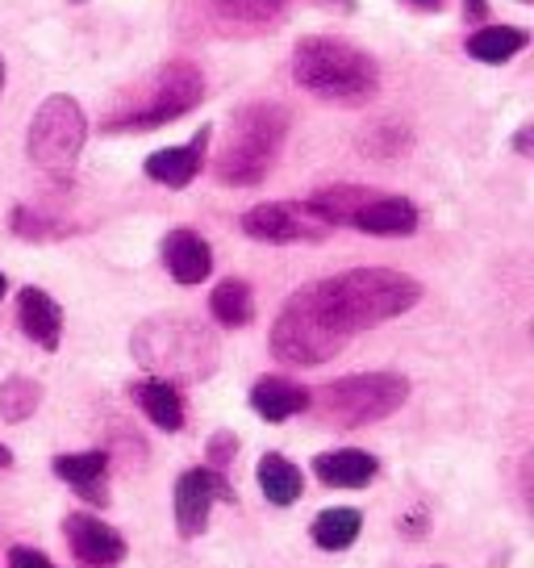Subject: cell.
Returning a JSON list of instances; mask_svg holds the SVG:
<instances>
[{
    "mask_svg": "<svg viewBox=\"0 0 534 568\" xmlns=\"http://www.w3.org/2000/svg\"><path fill=\"white\" fill-rule=\"evenodd\" d=\"M422 302V284L392 267H351L297 288L271 326V355L292 368H318L380 322Z\"/></svg>",
    "mask_w": 534,
    "mask_h": 568,
    "instance_id": "6da1fadb",
    "label": "cell"
},
{
    "mask_svg": "<svg viewBox=\"0 0 534 568\" xmlns=\"http://www.w3.org/2000/svg\"><path fill=\"white\" fill-rule=\"evenodd\" d=\"M205 97V71L188 63V59H172L143 75L138 84L117 92V101L109 105L101 118L105 134H143V130H160V125L184 118L188 109L201 105Z\"/></svg>",
    "mask_w": 534,
    "mask_h": 568,
    "instance_id": "7a4b0ae2",
    "label": "cell"
},
{
    "mask_svg": "<svg viewBox=\"0 0 534 568\" xmlns=\"http://www.w3.org/2000/svg\"><path fill=\"white\" fill-rule=\"evenodd\" d=\"M130 352L146 373L167 381V385H196V381L214 376L217 359H222L214 331L201 326L196 318H184V314L146 318L130 338Z\"/></svg>",
    "mask_w": 534,
    "mask_h": 568,
    "instance_id": "3957f363",
    "label": "cell"
},
{
    "mask_svg": "<svg viewBox=\"0 0 534 568\" xmlns=\"http://www.w3.org/2000/svg\"><path fill=\"white\" fill-rule=\"evenodd\" d=\"M292 80L330 105H368L380 92V68L372 54L326 34H309L292 47Z\"/></svg>",
    "mask_w": 534,
    "mask_h": 568,
    "instance_id": "277c9868",
    "label": "cell"
},
{
    "mask_svg": "<svg viewBox=\"0 0 534 568\" xmlns=\"http://www.w3.org/2000/svg\"><path fill=\"white\" fill-rule=\"evenodd\" d=\"M288 109L280 101H250L230 118V134L222 142L214 160V176L234 189H255L264 184L267 172L276 168L288 139Z\"/></svg>",
    "mask_w": 534,
    "mask_h": 568,
    "instance_id": "5b68a950",
    "label": "cell"
},
{
    "mask_svg": "<svg viewBox=\"0 0 534 568\" xmlns=\"http://www.w3.org/2000/svg\"><path fill=\"white\" fill-rule=\"evenodd\" d=\"M410 397V381L397 373H359V376H339L330 385H321L318 393H309V409L318 414L326 426L339 430H356V426H372L380 418H389L405 406Z\"/></svg>",
    "mask_w": 534,
    "mask_h": 568,
    "instance_id": "8992f818",
    "label": "cell"
},
{
    "mask_svg": "<svg viewBox=\"0 0 534 568\" xmlns=\"http://www.w3.org/2000/svg\"><path fill=\"white\" fill-rule=\"evenodd\" d=\"M84 139H89V118L75 97L68 92H54L38 105L34 122H30V134H25V155L51 172V176H63L72 172V163L80 160L84 151Z\"/></svg>",
    "mask_w": 534,
    "mask_h": 568,
    "instance_id": "52a82bcc",
    "label": "cell"
},
{
    "mask_svg": "<svg viewBox=\"0 0 534 568\" xmlns=\"http://www.w3.org/2000/svg\"><path fill=\"white\" fill-rule=\"evenodd\" d=\"M243 234L255 243H271V247H288V243H321L326 226L314 213L292 201H264L255 210L243 213Z\"/></svg>",
    "mask_w": 534,
    "mask_h": 568,
    "instance_id": "ba28073f",
    "label": "cell"
},
{
    "mask_svg": "<svg viewBox=\"0 0 534 568\" xmlns=\"http://www.w3.org/2000/svg\"><path fill=\"white\" fill-rule=\"evenodd\" d=\"M217 501H234L230 480L217 468H188L176 480V531L179 539H196L209 523V510Z\"/></svg>",
    "mask_w": 534,
    "mask_h": 568,
    "instance_id": "9c48e42d",
    "label": "cell"
},
{
    "mask_svg": "<svg viewBox=\"0 0 534 568\" xmlns=\"http://www.w3.org/2000/svg\"><path fill=\"white\" fill-rule=\"evenodd\" d=\"M288 4L292 0H205V13L222 34H255L285 18ZM314 4H335V0H314ZM339 9H351V0H339Z\"/></svg>",
    "mask_w": 534,
    "mask_h": 568,
    "instance_id": "30bf717a",
    "label": "cell"
},
{
    "mask_svg": "<svg viewBox=\"0 0 534 568\" xmlns=\"http://www.w3.org/2000/svg\"><path fill=\"white\" fill-rule=\"evenodd\" d=\"M63 535L72 544V556L89 568H113L125 560V539L96 515H68Z\"/></svg>",
    "mask_w": 534,
    "mask_h": 568,
    "instance_id": "8fae6325",
    "label": "cell"
},
{
    "mask_svg": "<svg viewBox=\"0 0 534 568\" xmlns=\"http://www.w3.org/2000/svg\"><path fill=\"white\" fill-rule=\"evenodd\" d=\"M209 139H214V125H201L184 146H163V151H155L146 160V176L155 180V184H167V189H188L201 176V168H205Z\"/></svg>",
    "mask_w": 534,
    "mask_h": 568,
    "instance_id": "7c38bea8",
    "label": "cell"
},
{
    "mask_svg": "<svg viewBox=\"0 0 534 568\" xmlns=\"http://www.w3.org/2000/svg\"><path fill=\"white\" fill-rule=\"evenodd\" d=\"M18 322L25 338H34L42 352H59V338H63V305L54 302L47 288L25 284L18 293Z\"/></svg>",
    "mask_w": 534,
    "mask_h": 568,
    "instance_id": "4fadbf2b",
    "label": "cell"
},
{
    "mask_svg": "<svg viewBox=\"0 0 534 568\" xmlns=\"http://www.w3.org/2000/svg\"><path fill=\"white\" fill-rule=\"evenodd\" d=\"M418 205H413L410 196H384L376 193L363 210L351 217V231H363V234H380V239H405V234L418 231Z\"/></svg>",
    "mask_w": 534,
    "mask_h": 568,
    "instance_id": "5bb4252c",
    "label": "cell"
},
{
    "mask_svg": "<svg viewBox=\"0 0 534 568\" xmlns=\"http://www.w3.org/2000/svg\"><path fill=\"white\" fill-rule=\"evenodd\" d=\"M163 264L176 284H201L214 272V247L196 231H172L163 239Z\"/></svg>",
    "mask_w": 534,
    "mask_h": 568,
    "instance_id": "9a60e30c",
    "label": "cell"
},
{
    "mask_svg": "<svg viewBox=\"0 0 534 568\" xmlns=\"http://www.w3.org/2000/svg\"><path fill=\"white\" fill-rule=\"evenodd\" d=\"M314 473L330 489H363V485L376 480L380 460H376L372 452H359V447H339V452H321L318 460H314Z\"/></svg>",
    "mask_w": 534,
    "mask_h": 568,
    "instance_id": "2e32d148",
    "label": "cell"
},
{
    "mask_svg": "<svg viewBox=\"0 0 534 568\" xmlns=\"http://www.w3.org/2000/svg\"><path fill=\"white\" fill-rule=\"evenodd\" d=\"M250 409H255L264 423H288L292 414L309 409V389L292 385L288 376H264V381H255V389H250Z\"/></svg>",
    "mask_w": 534,
    "mask_h": 568,
    "instance_id": "e0dca14e",
    "label": "cell"
},
{
    "mask_svg": "<svg viewBox=\"0 0 534 568\" xmlns=\"http://www.w3.org/2000/svg\"><path fill=\"white\" fill-rule=\"evenodd\" d=\"M54 477L68 480L80 489L84 501L92 506H105L109 494H105V473H109V456L105 452H75V456H54Z\"/></svg>",
    "mask_w": 534,
    "mask_h": 568,
    "instance_id": "ac0fdd59",
    "label": "cell"
},
{
    "mask_svg": "<svg viewBox=\"0 0 534 568\" xmlns=\"http://www.w3.org/2000/svg\"><path fill=\"white\" fill-rule=\"evenodd\" d=\"M372 196H376V189H363V184H330V189H318V193L309 196L305 210L314 213L326 231H335V226H351V217H356Z\"/></svg>",
    "mask_w": 534,
    "mask_h": 568,
    "instance_id": "d6986e66",
    "label": "cell"
},
{
    "mask_svg": "<svg viewBox=\"0 0 534 568\" xmlns=\"http://www.w3.org/2000/svg\"><path fill=\"white\" fill-rule=\"evenodd\" d=\"M130 397L143 406V414L160 426V430H167V435L184 430V397H179L176 385H167L160 376H146V381H134V385H130Z\"/></svg>",
    "mask_w": 534,
    "mask_h": 568,
    "instance_id": "ffe728a7",
    "label": "cell"
},
{
    "mask_svg": "<svg viewBox=\"0 0 534 568\" xmlns=\"http://www.w3.org/2000/svg\"><path fill=\"white\" fill-rule=\"evenodd\" d=\"M255 480H259V489H264V497L271 506H292L305 494L301 468L288 460V456H280V452H267L264 460H259V468H255Z\"/></svg>",
    "mask_w": 534,
    "mask_h": 568,
    "instance_id": "44dd1931",
    "label": "cell"
},
{
    "mask_svg": "<svg viewBox=\"0 0 534 568\" xmlns=\"http://www.w3.org/2000/svg\"><path fill=\"white\" fill-rule=\"evenodd\" d=\"M463 47H468L472 59H481V63H505V59H514V54H522L531 47V34L522 26H484Z\"/></svg>",
    "mask_w": 534,
    "mask_h": 568,
    "instance_id": "7402d4cb",
    "label": "cell"
},
{
    "mask_svg": "<svg viewBox=\"0 0 534 568\" xmlns=\"http://www.w3.org/2000/svg\"><path fill=\"white\" fill-rule=\"evenodd\" d=\"M359 527H363V515H359V510H351V506H330V510H321V515L314 518L309 535H314V544H318L321 551H342L359 539Z\"/></svg>",
    "mask_w": 534,
    "mask_h": 568,
    "instance_id": "603a6c76",
    "label": "cell"
},
{
    "mask_svg": "<svg viewBox=\"0 0 534 568\" xmlns=\"http://www.w3.org/2000/svg\"><path fill=\"white\" fill-rule=\"evenodd\" d=\"M209 314H214L222 326H230V331L247 326V322L255 318V293H250V284L238 281V276L222 281L214 293H209Z\"/></svg>",
    "mask_w": 534,
    "mask_h": 568,
    "instance_id": "cb8c5ba5",
    "label": "cell"
},
{
    "mask_svg": "<svg viewBox=\"0 0 534 568\" xmlns=\"http://www.w3.org/2000/svg\"><path fill=\"white\" fill-rule=\"evenodd\" d=\"M42 406V385L30 376H9L0 385V418L4 423H25L34 418V409Z\"/></svg>",
    "mask_w": 534,
    "mask_h": 568,
    "instance_id": "d4e9b609",
    "label": "cell"
},
{
    "mask_svg": "<svg viewBox=\"0 0 534 568\" xmlns=\"http://www.w3.org/2000/svg\"><path fill=\"white\" fill-rule=\"evenodd\" d=\"M68 231H72L68 222L47 217L42 210H30V205H18V210H13V234H21V239H38V243H47V239H63Z\"/></svg>",
    "mask_w": 534,
    "mask_h": 568,
    "instance_id": "484cf974",
    "label": "cell"
},
{
    "mask_svg": "<svg viewBox=\"0 0 534 568\" xmlns=\"http://www.w3.org/2000/svg\"><path fill=\"white\" fill-rule=\"evenodd\" d=\"M234 452H238V435H234V430H217L214 439H209V460H214L217 468H226V464L234 460Z\"/></svg>",
    "mask_w": 534,
    "mask_h": 568,
    "instance_id": "4316f807",
    "label": "cell"
},
{
    "mask_svg": "<svg viewBox=\"0 0 534 568\" xmlns=\"http://www.w3.org/2000/svg\"><path fill=\"white\" fill-rule=\"evenodd\" d=\"M9 568H54V565L34 548H13L9 551Z\"/></svg>",
    "mask_w": 534,
    "mask_h": 568,
    "instance_id": "83f0119b",
    "label": "cell"
},
{
    "mask_svg": "<svg viewBox=\"0 0 534 568\" xmlns=\"http://www.w3.org/2000/svg\"><path fill=\"white\" fill-rule=\"evenodd\" d=\"M463 13L472 21H484L489 18V0H463Z\"/></svg>",
    "mask_w": 534,
    "mask_h": 568,
    "instance_id": "f1b7e54d",
    "label": "cell"
},
{
    "mask_svg": "<svg viewBox=\"0 0 534 568\" xmlns=\"http://www.w3.org/2000/svg\"><path fill=\"white\" fill-rule=\"evenodd\" d=\"M514 146H517V155H531V125H522V130H517Z\"/></svg>",
    "mask_w": 534,
    "mask_h": 568,
    "instance_id": "f546056e",
    "label": "cell"
},
{
    "mask_svg": "<svg viewBox=\"0 0 534 568\" xmlns=\"http://www.w3.org/2000/svg\"><path fill=\"white\" fill-rule=\"evenodd\" d=\"M9 464H13V452L0 444V468H9Z\"/></svg>",
    "mask_w": 534,
    "mask_h": 568,
    "instance_id": "4dcf8cb0",
    "label": "cell"
},
{
    "mask_svg": "<svg viewBox=\"0 0 534 568\" xmlns=\"http://www.w3.org/2000/svg\"><path fill=\"white\" fill-rule=\"evenodd\" d=\"M413 4H418V9H439L443 0H413Z\"/></svg>",
    "mask_w": 534,
    "mask_h": 568,
    "instance_id": "1f68e13d",
    "label": "cell"
},
{
    "mask_svg": "<svg viewBox=\"0 0 534 568\" xmlns=\"http://www.w3.org/2000/svg\"><path fill=\"white\" fill-rule=\"evenodd\" d=\"M4 293H9V281H4V272H0V297H4Z\"/></svg>",
    "mask_w": 534,
    "mask_h": 568,
    "instance_id": "d6a6232c",
    "label": "cell"
},
{
    "mask_svg": "<svg viewBox=\"0 0 534 568\" xmlns=\"http://www.w3.org/2000/svg\"><path fill=\"white\" fill-rule=\"evenodd\" d=\"M0 89H4V59H0Z\"/></svg>",
    "mask_w": 534,
    "mask_h": 568,
    "instance_id": "836d02e7",
    "label": "cell"
},
{
    "mask_svg": "<svg viewBox=\"0 0 534 568\" xmlns=\"http://www.w3.org/2000/svg\"><path fill=\"white\" fill-rule=\"evenodd\" d=\"M430 568H443V565H430Z\"/></svg>",
    "mask_w": 534,
    "mask_h": 568,
    "instance_id": "e575fe53",
    "label": "cell"
},
{
    "mask_svg": "<svg viewBox=\"0 0 534 568\" xmlns=\"http://www.w3.org/2000/svg\"><path fill=\"white\" fill-rule=\"evenodd\" d=\"M522 4H531V0H522Z\"/></svg>",
    "mask_w": 534,
    "mask_h": 568,
    "instance_id": "d590c367",
    "label": "cell"
}]
</instances>
